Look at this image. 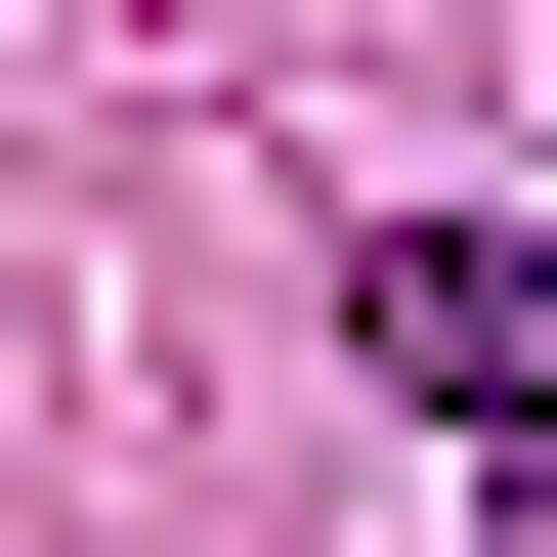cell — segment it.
I'll return each instance as SVG.
<instances>
[{
    "mask_svg": "<svg viewBox=\"0 0 557 557\" xmlns=\"http://www.w3.org/2000/svg\"><path fill=\"white\" fill-rule=\"evenodd\" d=\"M344 300H386V386L472 429V557H557V258H515V214H386Z\"/></svg>",
    "mask_w": 557,
    "mask_h": 557,
    "instance_id": "1",
    "label": "cell"
}]
</instances>
